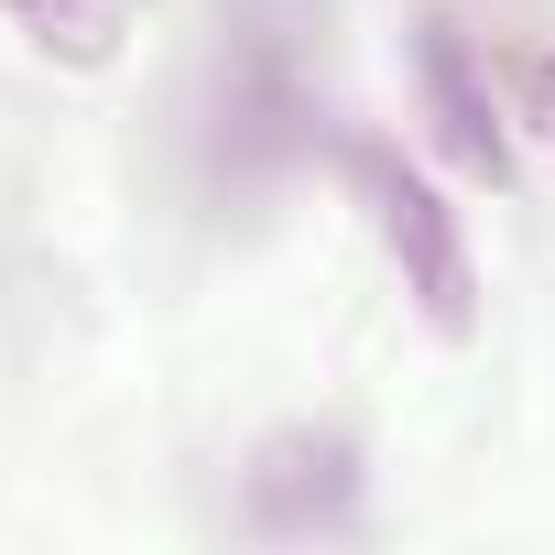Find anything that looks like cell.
<instances>
[{
	"label": "cell",
	"mask_w": 555,
	"mask_h": 555,
	"mask_svg": "<svg viewBox=\"0 0 555 555\" xmlns=\"http://www.w3.org/2000/svg\"><path fill=\"white\" fill-rule=\"evenodd\" d=\"M240 490H250V522H272V533H338V522H360V447L317 436V425H284L250 457Z\"/></svg>",
	"instance_id": "obj_2"
},
{
	"label": "cell",
	"mask_w": 555,
	"mask_h": 555,
	"mask_svg": "<svg viewBox=\"0 0 555 555\" xmlns=\"http://www.w3.org/2000/svg\"><path fill=\"white\" fill-rule=\"evenodd\" d=\"M23 23H34V44L44 55H109L120 44V23H131V0H23Z\"/></svg>",
	"instance_id": "obj_4"
},
{
	"label": "cell",
	"mask_w": 555,
	"mask_h": 555,
	"mask_svg": "<svg viewBox=\"0 0 555 555\" xmlns=\"http://www.w3.org/2000/svg\"><path fill=\"white\" fill-rule=\"evenodd\" d=\"M414 88H425V109H436L447 164L479 175V185H501V175H512V153H501V109H490V88H479L457 23H425V34H414Z\"/></svg>",
	"instance_id": "obj_3"
},
{
	"label": "cell",
	"mask_w": 555,
	"mask_h": 555,
	"mask_svg": "<svg viewBox=\"0 0 555 555\" xmlns=\"http://www.w3.org/2000/svg\"><path fill=\"white\" fill-rule=\"evenodd\" d=\"M349 185H360L382 250L403 261V295L425 306V327H436V338H468V327H479V261H468V240H457V207H447L392 142H349Z\"/></svg>",
	"instance_id": "obj_1"
},
{
	"label": "cell",
	"mask_w": 555,
	"mask_h": 555,
	"mask_svg": "<svg viewBox=\"0 0 555 555\" xmlns=\"http://www.w3.org/2000/svg\"><path fill=\"white\" fill-rule=\"evenodd\" d=\"M12 12H23V0H12Z\"/></svg>",
	"instance_id": "obj_6"
},
{
	"label": "cell",
	"mask_w": 555,
	"mask_h": 555,
	"mask_svg": "<svg viewBox=\"0 0 555 555\" xmlns=\"http://www.w3.org/2000/svg\"><path fill=\"white\" fill-rule=\"evenodd\" d=\"M512 120H522L544 153H555V44H533V55L512 66Z\"/></svg>",
	"instance_id": "obj_5"
}]
</instances>
